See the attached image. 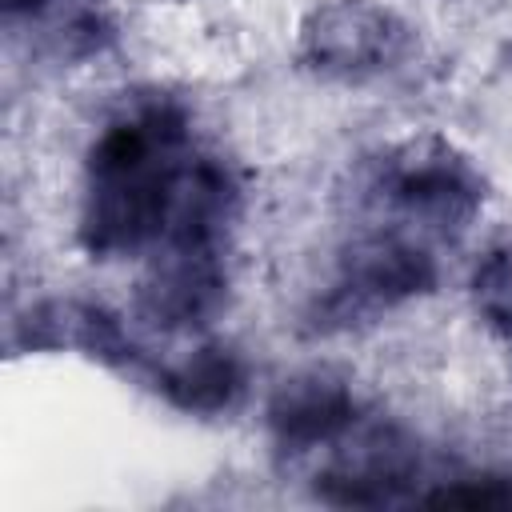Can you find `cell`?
I'll return each mask as SVG.
<instances>
[{
    "instance_id": "6da1fadb",
    "label": "cell",
    "mask_w": 512,
    "mask_h": 512,
    "mask_svg": "<svg viewBox=\"0 0 512 512\" xmlns=\"http://www.w3.org/2000/svg\"><path fill=\"white\" fill-rule=\"evenodd\" d=\"M316 52L340 68H360V64L376 60L380 52H388L384 20L372 12H360V8L332 12L316 32Z\"/></svg>"
},
{
    "instance_id": "7a4b0ae2",
    "label": "cell",
    "mask_w": 512,
    "mask_h": 512,
    "mask_svg": "<svg viewBox=\"0 0 512 512\" xmlns=\"http://www.w3.org/2000/svg\"><path fill=\"white\" fill-rule=\"evenodd\" d=\"M176 396L188 408H220L228 400V392L236 388V368L224 352H204L196 356L176 380Z\"/></svg>"
},
{
    "instance_id": "3957f363",
    "label": "cell",
    "mask_w": 512,
    "mask_h": 512,
    "mask_svg": "<svg viewBox=\"0 0 512 512\" xmlns=\"http://www.w3.org/2000/svg\"><path fill=\"white\" fill-rule=\"evenodd\" d=\"M476 296H480V308L492 316V324L512 332V260L508 256H492L484 264V272L476 276Z\"/></svg>"
}]
</instances>
